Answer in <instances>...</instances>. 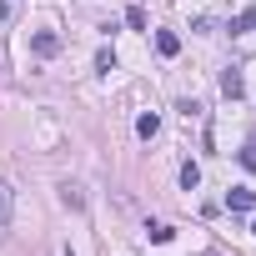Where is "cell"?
Returning a JSON list of instances; mask_svg holds the SVG:
<instances>
[{
    "label": "cell",
    "mask_w": 256,
    "mask_h": 256,
    "mask_svg": "<svg viewBox=\"0 0 256 256\" xmlns=\"http://www.w3.org/2000/svg\"><path fill=\"white\" fill-rule=\"evenodd\" d=\"M30 50H36L40 60H50V56H60V36H56V30H36V36H30Z\"/></svg>",
    "instance_id": "obj_1"
},
{
    "label": "cell",
    "mask_w": 256,
    "mask_h": 256,
    "mask_svg": "<svg viewBox=\"0 0 256 256\" xmlns=\"http://www.w3.org/2000/svg\"><path fill=\"white\" fill-rule=\"evenodd\" d=\"M226 206H231V211H256V191L231 186V191H226Z\"/></svg>",
    "instance_id": "obj_2"
},
{
    "label": "cell",
    "mask_w": 256,
    "mask_h": 256,
    "mask_svg": "<svg viewBox=\"0 0 256 256\" xmlns=\"http://www.w3.org/2000/svg\"><path fill=\"white\" fill-rule=\"evenodd\" d=\"M241 90H246V86H241V70L231 66V70L221 76V96H226V100H241Z\"/></svg>",
    "instance_id": "obj_3"
},
{
    "label": "cell",
    "mask_w": 256,
    "mask_h": 256,
    "mask_svg": "<svg viewBox=\"0 0 256 256\" xmlns=\"http://www.w3.org/2000/svg\"><path fill=\"white\" fill-rule=\"evenodd\" d=\"M246 30H256V6L236 10V20H231V36H246Z\"/></svg>",
    "instance_id": "obj_4"
},
{
    "label": "cell",
    "mask_w": 256,
    "mask_h": 256,
    "mask_svg": "<svg viewBox=\"0 0 256 256\" xmlns=\"http://www.w3.org/2000/svg\"><path fill=\"white\" fill-rule=\"evenodd\" d=\"M156 131H161V116H156V110H146V116L136 120V136H141V141H151Z\"/></svg>",
    "instance_id": "obj_5"
},
{
    "label": "cell",
    "mask_w": 256,
    "mask_h": 256,
    "mask_svg": "<svg viewBox=\"0 0 256 256\" xmlns=\"http://www.w3.org/2000/svg\"><path fill=\"white\" fill-rule=\"evenodd\" d=\"M156 50H161V56H176V50H181V36H176V30H161V36H156Z\"/></svg>",
    "instance_id": "obj_6"
},
{
    "label": "cell",
    "mask_w": 256,
    "mask_h": 256,
    "mask_svg": "<svg viewBox=\"0 0 256 256\" xmlns=\"http://www.w3.org/2000/svg\"><path fill=\"white\" fill-rule=\"evenodd\" d=\"M181 186H186V191H196V186H201V166H196V161H186V166H181Z\"/></svg>",
    "instance_id": "obj_7"
},
{
    "label": "cell",
    "mask_w": 256,
    "mask_h": 256,
    "mask_svg": "<svg viewBox=\"0 0 256 256\" xmlns=\"http://www.w3.org/2000/svg\"><path fill=\"white\" fill-rule=\"evenodd\" d=\"M126 26H131V30H146V10L131 6V10H126Z\"/></svg>",
    "instance_id": "obj_8"
},
{
    "label": "cell",
    "mask_w": 256,
    "mask_h": 256,
    "mask_svg": "<svg viewBox=\"0 0 256 256\" xmlns=\"http://www.w3.org/2000/svg\"><path fill=\"white\" fill-rule=\"evenodd\" d=\"M146 231H151V241H171V236H176V231H171V226H166V221H151V226H146Z\"/></svg>",
    "instance_id": "obj_9"
},
{
    "label": "cell",
    "mask_w": 256,
    "mask_h": 256,
    "mask_svg": "<svg viewBox=\"0 0 256 256\" xmlns=\"http://www.w3.org/2000/svg\"><path fill=\"white\" fill-rule=\"evenodd\" d=\"M10 226V191H0V231Z\"/></svg>",
    "instance_id": "obj_10"
},
{
    "label": "cell",
    "mask_w": 256,
    "mask_h": 256,
    "mask_svg": "<svg viewBox=\"0 0 256 256\" xmlns=\"http://www.w3.org/2000/svg\"><path fill=\"white\" fill-rule=\"evenodd\" d=\"M241 166H246V171H256V146H246V151H241Z\"/></svg>",
    "instance_id": "obj_11"
},
{
    "label": "cell",
    "mask_w": 256,
    "mask_h": 256,
    "mask_svg": "<svg viewBox=\"0 0 256 256\" xmlns=\"http://www.w3.org/2000/svg\"><path fill=\"white\" fill-rule=\"evenodd\" d=\"M0 20H10V0H0Z\"/></svg>",
    "instance_id": "obj_12"
},
{
    "label": "cell",
    "mask_w": 256,
    "mask_h": 256,
    "mask_svg": "<svg viewBox=\"0 0 256 256\" xmlns=\"http://www.w3.org/2000/svg\"><path fill=\"white\" fill-rule=\"evenodd\" d=\"M251 236H256V221H251Z\"/></svg>",
    "instance_id": "obj_13"
}]
</instances>
